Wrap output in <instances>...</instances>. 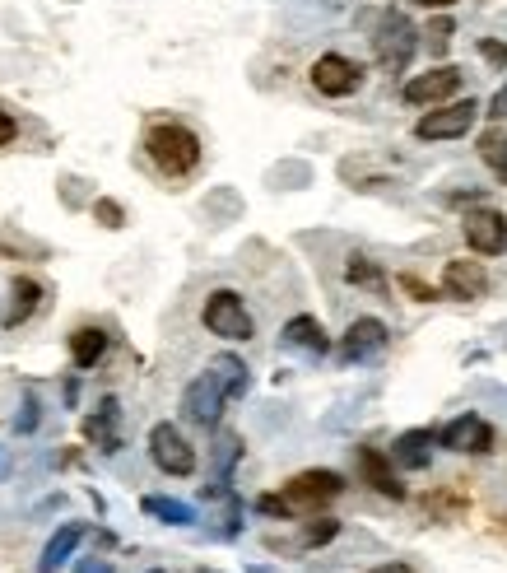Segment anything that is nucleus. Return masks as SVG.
I'll use <instances>...</instances> for the list:
<instances>
[{"instance_id":"1","label":"nucleus","mask_w":507,"mask_h":573,"mask_svg":"<svg viewBox=\"0 0 507 573\" xmlns=\"http://www.w3.org/2000/svg\"><path fill=\"white\" fill-rule=\"evenodd\" d=\"M145 154L163 178H187V173L201 168V136L182 122H159V126H149Z\"/></svg>"},{"instance_id":"2","label":"nucleus","mask_w":507,"mask_h":573,"mask_svg":"<svg viewBox=\"0 0 507 573\" xmlns=\"http://www.w3.org/2000/svg\"><path fill=\"white\" fill-rule=\"evenodd\" d=\"M414 47H419V28H414L401 10H387L382 19H377V28H373V52H377V66H382V70L401 75V70L410 66Z\"/></svg>"},{"instance_id":"3","label":"nucleus","mask_w":507,"mask_h":573,"mask_svg":"<svg viewBox=\"0 0 507 573\" xmlns=\"http://www.w3.org/2000/svg\"><path fill=\"white\" fill-rule=\"evenodd\" d=\"M201 322L219 341H252L256 336V322H252V313H247V303H242L238 289H214L201 308Z\"/></svg>"},{"instance_id":"4","label":"nucleus","mask_w":507,"mask_h":573,"mask_svg":"<svg viewBox=\"0 0 507 573\" xmlns=\"http://www.w3.org/2000/svg\"><path fill=\"white\" fill-rule=\"evenodd\" d=\"M340 494H345V476L317 466V471H298V476L280 490V499L289 504L294 518H303V513H317V508H326L331 499H340Z\"/></svg>"},{"instance_id":"5","label":"nucleus","mask_w":507,"mask_h":573,"mask_svg":"<svg viewBox=\"0 0 507 573\" xmlns=\"http://www.w3.org/2000/svg\"><path fill=\"white\" fill-rule=\"evenodd\" d=\"M480 122V103L475 98H456V103H442V108H428L419 122H414V136L419 140H461L475 131Z\"/></svg>"},{"instance_id":"6","label":"nucleus","mask_w":507,"mask_h":573,"mask_svg":"<svg viewBox=\"0 0 507 573\" xmlns=\"http://www.w3.org/2000/svg\"><path fill=\"white\" fill-rule=\"evenodd\" d=\"M363 80H368V70L354 61V56H340V52H326L312 61V89L326 98H349L359 94Z\"/></svg>"},{"instance_id":"7","label":"nucleus","mask_w":507,"mask_h":573,"mask_svg":"<svg viewBox=\"0 0 507 573\" xmlns=\"http://www.w3.org/2000/svg\"><path fill=\"white\" fill-rule=\"evenodd\" d=\"M149 457H154V466H159L163 476H191L196 471V448L187 443V434L177 429V424H154L149 429Z\"/></svg>"},{"instance_id":"8","label":"nucleus","mask_w":507,"mask_h":573,"mask_svg":"<svg viewBox=\"0 0 507 573\" xmlns=\"http://www.w3.org/2000/svg\"><path fill=\"white\" fill-rule=\"evenodd\" d=\"M461 84H466V70L461 66H438V70H424V75H410L401 98L410 108H438L452 94H461Z\"/></svg>"},{"instance_id":"9","label":"nucleus","mask_w":507,"mask_h":573,"mask_svg":"<svg viewBox=\"0 0 507 573\" xmlns=\"http://www.w3.org/2000/svg\"><path fill=\"white\" fill-rule=\"evenodd\" d=\"M433 443L447 452H475V457H484V452H494V424L484 420V415H475V410H466V415L442 424L438 434H433Z\"/></svg>"},{"instance_id":"10","label":"nucleus","mask_w":507,"mask_h":573,"mask_svg":"<svg viewBox=\"0 0 507 573\" xmlns=\"http://www.w3.org/2000/svg\"><path fill=\"white\" fill-rule=\"evenodd\" d=\"M224 406H228V396L210 369H205L196 382H187V392H182V415H187L191 424H201V429H219Z\"/></svg>"},{"instance_id":"11","label":"nucleus","mask_w":507,"mask_h":573,"mask_svg":"<svg viewBox=\"0 0 507 573\" xmlns=\"http://www.w3.org/2000/svg\"><path fill=\"white\" fill-rule=\"evenodd\" d=\"M391 341L387 322H377V317H359V322H349V331L340 336V359L345 364H363V359L382 355Z\"/></svg>"},{"instance_id":"12","label":"nucleus","mask_w":507,"mask_h":573,"mask_svg":"<svg viewBox=\"0 0 507 573\" xmlns=\"http://www.w3.org/2000/svg\"><path fill=\"white\" fill-rule=\"evenodd\" d=\"M461 229H466L470 252H480V257H498L507 247V215L503 210H470Z\"/></svg>"},{"instance_id":"13","label":"nucleus","mask_w":507,"mask_h":573,"mask_svg":"<svg viewBox=\"0 0 507 573\" xmlns=\"http://www.w3.org/2000/svg\"><path fill=\"white\" fill-rule=\"evenodd\" d=\"M438 289L447 299H484L489 294V271H484L480 261H447Z\"/></svg>"},{"instance_id":"14","label":"nucleus","mask_w":507,"mask_h":573,"mask_svg":"<svg viewBox=\"0 0 507 573\" xmlns=\"http://www.w3.org/2000/svg\"><path fill=\"white\" fill-rule=\"evenodd\" d=\"M121 406H117V396H103L98 401V410L84 420V438L94 443L98 452H117L121 448Z\"/></svg>"},{"instance_id":"15","label":"nucleus","mask_w":507,"mask_h":573,"mask_svg":"<svg viewBox=\"0 0 507 573\" xmlns=\"http://www.w3.org/2000/svg\"><path fill=\"white\" fill-rule=\"evenodd\" d=\"M354 462H359V476L373 485L377 494H387V499H405V485L396 480V471H391V457L377 448H359L354 452Z\"/></svg>"},{"instance_id":"16","label":"nucleus","mask_w":507,"mask_h":573,"mask_svg":"<svg viewBox=\"0 0 507 573\" xmlns=\"http://www.w3.org/2000/svg\"><path fill=\"white\" fill-rule=\"evenodd\" d=\"M387 457L401 466V471H428V462H433V429H405V434L391 443Z\"/></svg>"},{"instance_id":"17","label":"nucleus","mask_w":507,"mask_h":573,"mask_svg":"<svg viewBox=\"0 0 507 573\" xmlns=\"http://www.w3.org/2000/svg\"><path fill=\"white\" fill-rule=\"evenodd\" d=\"M280 341L289 345V350H307V355H326V350H331V341H326V327H321L317 317H307V313H298V317H289V322H284Z\"/></svg>"},{"instance_id":"18","label":"nucleus","mask_w":507,"mask_h":573,"mask_svg":"<svg viewBox=\"0 0 507 573\" xmlns=\"http://www.w3.org/2000/svg\"><path fill=\"white\" fill-rule=\"evenodd\" d=\"M80 541H84V522H66V527H56L52 532V541L42 546V560H38V573H56L61 564L80 550Z\"/></svg>"},{"instance_id":"19","label":"nucleus","mask_w":507,"mask_h":573,"mask_svg":"<svg viewBox=\"0 0 507 573\" xmlns=\"http://www.w3.org/2000/svg\"><path fill=\"white\" fill-rule=\"evenodd\" d=\"M103 355H107V331L103 327H75L70 331V359H75V369H94Z\"/></svg>"},{"instance_id":"20","label":"nucleus","mask_w":507,"mask_h":573,"mask_svg":"<svg viewBox=\"0 0 507 573\" xmlns=\"http://www.w3.org/2000/svg\"><path fill=\"white\" fill-rule=\"evenodd\" d=\"M10 313H5V327H24L28 317L38 313V303H42V285L38 280H28V275H19L10 285Z\"/></svg>"},{"instance_id":"21","label":"nucleus","mask_w":507,"mask_h":573,"mask_svg":"<svg viewBox=\"0 0 507 573\" xmlns=\"http://www.w3.org/2000/svg\"><path fill=\"white\" fill-rule=\"evenodd\" d=\"M210 373L219 378V387H224L228 401H233V396H247V387H252V373H247V364H242L238 355H214Z\"/></svg>"},{"instance_id":"22","label":"nucleus","mask_w":507,"mask_h":573,"mask_svg":"<svg viewBox=\"0 0 507 573\" xmlns=\"http://www.w3.org/2000/svg\"><path fill=\"white\" fill-rule=\"evenodd\" d=\"M140 508H145L149 518L168 522V527H191V522H196V508L182 504V499H168V494H145Z\"/></svg>"},{"instance_id":"23","label":"nucleus","mask_w":507,"mask_h":573,"mask_svg":"<svg viewBox=\"0 0 507 573\" xmlns=\"http://www.w3.org/2000/svg\"><path fill=\"white\" fill-rule=\"evenodd\" d=\"M480 159H484L489 168H494L498 182L507 187V126H503V122L489 126V131L480 136Z\"/></svg>"},{"instance_id":"24","label":"nucleus","mask_w":507,"mask_h":573,"mask_svg":"<svg viewBox=\"0 0 507 573\" xmlns=\"http://www.w3.org/2000/svg\"><path fill=\"white\" fill-rule=\"evenodd\" d=\"M345 280H349V285H359V289H373V294H382V289H387V275H382V266H377V261H368V257H359V252L345 261Z\"/></svg>"},{"instance_id":"25","label":"nucleus","mask_w":507,"mask_h":573,"mask_svg":"<svg viewBox=\"0 0 507 573\" xmlns=\"http://www.w3.org/2000/svg\"><path fill=\"white\" fill-rule=\"evenodd\" d=\"M238 457H242V438L238 434H219V443H214V485H224V480L233 476Z\"/></svg>"},{"instance_id":"26","label":"nucleus","mask_w":507,"mask_h":573,"mask_svg":"<svg viewBox=\"0 0 507 573\" xmlns=\"http://www.w3.org/2000/svg\"><path fill=\"white\" fill-rule=\"evenodd\" d=\"M335 532H340V522H335V518H317V522H307V527H303L298 546H303V550L326 546V541H335Z\"/></svg>"},{"instance_id":"27","label":"nucleus","mask_w":507,"mask_h":573,"mask_svg":"<svg viewBox=\"0 0 507 573\" xmlns=\"http://www.w3.org/2000/svg\"><path fill=\"white\" fill-rule=\"evenodd\" d=\"M42 420V406H38V396L24 392V401H19V415H14V434H33Z\"/></svg>"},{"instance_id":"28","label":"nucleus","mask_w":507,"mask_h":573,"mask_svg":"<svg viewBox=\"0 0 507 573\" xmlns=\"http://www.w3.org/2000/svg\"><path fill=\"white\" fill-rule=\"evenodd\" d=\"M401 289H405V294H410V299H419V303H433V299H442V289H438V285H424V280H419V275H410V271L401 275Z\"/></svg>"},{"instance_id":"29","label":"nucleus","mask_w":507,"mask_h":573,"mask_svg":"<svg viewBox=\"0 0 507 573\" xmlns=\"http://www.w3.org/2000/svg\"><path fill=\"white\" fill-rule=\"evenodd\" d=\"M94 219L103 224V229H121V224H126V210H121L117 201H107V196H103V201H94Z\"/></svg>"},{"instance_id":"30","label":"nucleus","mask_w":507,"mask_h":573,"mask_svg":"<svg viewBox=\"0 0 507 573\" xmlns=\"http://www.w3.org/2000/svg\"><path fill=\"white\" fill-rule=\"evenodd\" d=\"M256 508H261V513H270V518H280V522H294V513H289V504H284L280 494H261V499H256Z\"/></svg>"},{"instance_id":"31","label":"nucleus","mask_w":507,"mask_h":573,"mask_svg":"<svg viewBox=\"0 0 507 573\" xmlns=\"http://www.w3.org/2000/svg\"><path fill=\"white\" fill-rule=\"evenodd\" d=\"M447 42H452V19H438V24L428 28V47H433V52H447Z\"/></svg>"},{"instance_id":"32","label":"nucleus","mask_w":507,"mask_h":573,"mask_svg":"<svg viewBox=\"0 0 507 573\" xmlns=\"http://www.w3.org/2000/svg\"><path fill=\"white\" fill-rule=\"evenodd\" d=\"M480 56H484V61H494V66H507V47H503V42H494V38L480 42Z\"/></svg>"},{"instance_id":"33","label":"nucleus","mask_w":507,"mask_h":573,"mask_svg":"<svg viewBox=\"0 0 507 573\" xmlns=\"http://www.w3.org/2000/svg\"><path fill=\"white\" fill-rule=\"evenodd\" d=\"M75 573H112V560H103V555H89V560L75 564Z\"/></svg>"},{"instance_id":"34","label":"nucleus","mask_w":507,"mask_h":573,"mask_svg":"<svg viewBox=\"0 0 507 573\" xmlns=\"http://www.w3.org/2000/svg\"><path fill=\"white\" fill-rule=\"evenodd\" d=\"M489 117L507 126V80H503V89H498V94H494V103H489Z\"/></svg>"},{"instance_id":"35","label":"nucleus","mask_w":507,"mask_h":573,"mask_svg":"<svg viewBox=\"0 0 507 573\" xmlns=\"http://www.w3.org/2000/svg\"><path fill=\"white\" fill-rule=\"evenodd\" d=\"M19 136V126H14V117L5 108H0V150H5V145H10V140Z\"/></svg>"},{"instance_id":"36","label":"nucleus","mask_w":507,"mask_h":573,"mask_svg":"<svg viewBox=\"0 0 507 573\" xmlns=\"http://www.w3.org/2000/svg\"><path fill=\"white\" fill-rule=\"evenodd\" d=\"M368 573H414L405 560H387V564H377V569H368Z\"/></svg>"},{"instance_id":"37","label":"nucleus","mask_w":507,"mask_h":573,"mask_svg":"<svg viewBox=\"0 0 507 573\" xmlns=\"http://www.w3.org/2000/svg\"><path fill=\"white\" fill-rule=\"evenodd\" d=\"M410 5H419V10H452L456 0H410Z\"/></svg>"},{"instance_id":"38","label":"nucleus","mask_w":507,"mask_h":573,"mask_svg":"<svg viewBox=\"0 0 507 573\" xmlns=\"http://www.w3.org/2000/svg\"><path fill=\"white\" fill-rule=\"evenodd\" d=\"M10 476V448H0V480Z\"/></svg>"},{"instance_id":"39","label":"nucleus","mask_w":507,"mask_h":573,"mask_svg":"<svg viewBox=\"0 0 507 573\" xmlns=\"http://www.w3.org/2000/svg\"><path fill=\"white\" fill-rule=\"evenodd\" d=\"M149 573H163V569H149Z\"/></svg>"}]
</instances>
